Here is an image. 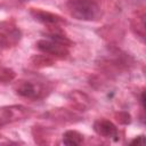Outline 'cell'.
<instances>
[{
  "label": "cell",
  "mask_w": 146,
  "mask_h": 146,
  "mask_svg": "<svg viewBox=\"0 0 146 146\" xmlns=\"http://www.w3.org/2000/svg\"><path fill=\"white\" fill-rule=\"evenodd\" d=\"M95 130L104 136V137H107V138H114L115 140L117 139V129L116 127L110 122V121H106V120H102V121H98L95 123Z\"/></svg>",
  "instance_id": "7a4b0ae2"
},
{
  "label": "cell",
  "mask_w": 146,
  "mask_h": 146,
  "mask_svg": "<svg viewBox=\"0 0 146 146\" xmlns=\"http://www.w3.org/2000/svg\"><path fill=\"white\" fill-rule=\"evenodd\" d=\"M38 48L44 52L48 54H55V55H64L65 50L62 47L60 42H57L55 40L51 39V41H46V40H41L38 42Z\"/></svg>",
  "instance_id": "3957f363"
},
{
  "label": "cell",
  "mask_w": 146,
  "mask_h": 146,
  "mask_svg": "<svg viewBox=\"0 0 146 146\" xmlns=\"http://www.w3.org/2000/svg\"><path fill=\"white\" fill-rule=\"evenodd\" d=\"M141 143H144V136H138L137 138H135L132 141H131V144H141Z\"/></svg>",
  "instance_id": "52a82bcc"
},
{
  "label": "cell",
  "mask_w": 146,
  "mask_h": 146,
  "mask_svg": "<svg viewBox=\"0 0 146 146\" xmlns=\"http://www.w3.org/2000/svg\"><path fill=\"white\" fill-rule=\"evenodd\" d=\"M82 136L76 131H66L63 136V143L70 146H76L82 143Z\"/></svg>",
  "instance_id": "277c9868"
},
{
  "label": "cell",
  "mask_w": 146,
  "mask_h": 146,
  "mask_svg": "<svg viewBox=\"0 0 146 146\" xmlns=\"http://www.w3.org/2000/svg\"><path fill=\"white\" fill-rule=\"evenodd\" d=\"M35 19L41 21L43 23H56L58 22V17L56 15H52L50 13H44V11H33L32 13Z\"/></svg>",
  "instance_id": "5b68a950"
},
{
  "label": "cell",
  "mask_w": 146,
  "mask_h": 146,
  "mask_svg": "<svg viewBox=\"0 0 146 146\" xmlns=\"http://www.w3.org/2000/svg\"><path fill=\"white\" fill-rule=\"evenodd\" d=\"M68 8L75 18L83 21L95 18L99 9L96 2L92 0H70Z\"/></svg>",
  "instance_id": "6da1fadb"
},
{
  "label": "cell",
  "mask_w": 146,
  "mask_h": 146,
  "mask_svg": "<svg viewBox=\"0 0 146 146\" xmlns=\"http://www.w3.org/2000/svg\"><path fill=\"white\" fill-rule=\"evenodd\" d=\"M17 92H18L21 96H24V97H29V98H31V97H34V96H35V94H36L34 86H33V84H31V83H29V82H25V83H23V84H22V86L18 88Z\"/></svg>",
  "instance_id": "8992f818"
}]
</instances>
